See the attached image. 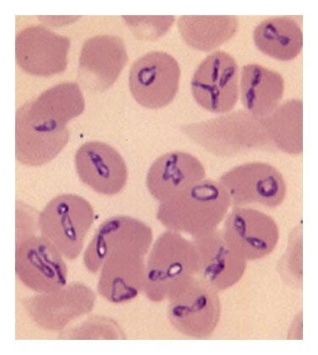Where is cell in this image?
I'll use <instances>...</instances> for the list:
<instances>
[{
    "mask_svg": "<svg viewBox=\"0 0 318 355\" xmlns=\"http://www.w3.org/2000/svg\"><path fill=\"white\" fill-rule=\"evenodd\" d=\"M180 33L188 45L210 51L233 37L238 28L233 17H183L178 19Z\"/></svg>",
    "mask_w": 318,
    "mask_h": 355,
    "instance_id": "22",
    "label": "cell"
},
{
    "mask_svg": "<svg viewBox=\"0 0 318 355\" xmlns=\"http://www.w3.org/2000/svg\"><path fill=\"white\" fill-rule=\"evenodd\" d=\"M58 339H124V331L115 320L93 317L74 329L62 331Z\"/></svg>",
    "mask_w": 318,
    "mask_h": 355,
    "instance_id": "24",
    "label": "cell"
},
{
    "mask_svg": "<svg viewBox=\"0 0 318 355\" xmlns=\"http://www.w3.org/2000/svg\"><path fill=\"white\" fill-rule=\"evenodd\" d=\"M253 39L261 52L282 61L294 60L303 45L301 26L292 17L265 19L255 29Z\"/></svg>",
    "mask_w": 318,
    "mask_h": 355,
    "instance_id": "21",
    "label": "cell"
},
{
    "mask_svg": "<svg viewBox=\"0 0 318 355\" xmlns=\"http://www.w3.org/2000/svg\"><path fill=\"white\" fill-rule=\"evenodd\" d=\"M80 85L65 82L47 89L19 107L15 119V156L23 165L41 166L52 162L69 139L67 123L84 112Z\"/></svg>",
    "mask_w": 318,
    "mask_h": 355,
    "instance_id": "1",
    "label": "cell"
},
{
    "mask_svg": "<svg viewBox=\"0 0 318 355\" xmlns=\"http://www.w3.org/2000/svg\"><path fill=\"white\" fill-rule=\"evenodd\" d=\"M219 182L228 194L231 206L260 205L277 208L285 201L287 187L276 167L262 162H250L223 174Z\"/></svg>",
    "mask_w": 318,
    "mask_h": 355,
    "instance_id": "8",
    "label": "cell"
},
{
    "mask_svg": "<svg viewBox=\"0 0 318 355\" xmlns=\"http://www.w3.org/2000/svg\"><path fill=\"white\" fill-rule=\"evenodd\" d=\"M206 180V170L195 156L170 152L152 164L147 177L149 192L156 200H169L190 187Z\"/></svg>",
    "mask_w": 318,
    "mask_h": 355,
    "instance_id": "19",
    "label": "cell"
},
{
    "mask_svg": "<svg viewBox=\"0 0 318 355\" xmlns=\"http://www.w3.org/2000/svg\"><path fill=\"white\" fill-rule=\"evenodd\" d=\"M192 96L213 113L229 112L239 98V69L230 54L217 51L199 66L191 82Z\"/></svg>",
    "mask_w": 318,
    "mask_h": 355,
    "instance_id": "10",
    "label": "cell"
},
{
    "mask_svg": "<svg viewBox=\"0 0 318 355\" xmlns=\"http://www.w3.org/2000/svg\"><path fill=\"white\" fill-rule=\"evenodd\" d=\"M69 48L68 37L35 26L17 34L15 57L19 68L27 73L47 77L65 71Z\"/></svg>",
    "mask_w": 318,
    "mask_h": 355,
    "instance_id": "14",
    "label": "cell"
},
{
    "mask_svg": "<svg viewBox=\"0 0 318 355\" xmlns=\"http://www.w3.org/2000/svg\"><path fill=\"white\" fill-rule=\"evenodd\" d=\"M96 295L85 284L73 282L48 294H37L22 300L31 318L40 329L64 330L69 322L90 313Z\"/></svg>",
    "mask_w": 318,
    "mask_h": 355,
    "instance_id": "12",
    "label": "cell"
},
{
    "mask_svg": "<svg viewBox=\"0 0 318 355\" xmlns=\"http://www.w3.org/2000/svg\"><path fill=\"white\" fill-rule=\"evenodd\" d=\"M192 237L199 254V279L219 292L234 286L242 279L246 261L226 243L221 230Z\"/></svg>",
    "mask_w": 318,
    "mask_h": 355,
    "instance_id": "17",
    "label": "cell"
},
{
    "mask_svg": "<svg viewBox=\"0 0 318 355\" xmlns=\"http://www.w3.org/2000/svg\"><path fill=\"white\" fill-rule=\"evenodd\" d=\"M230 208L221 183L203 180L160 202L156 218L170 231L195 236L217 229Z\"/></svg>",
    "mask_w": 318,
    "mask_h": 355,
    "instance_id": "2",
    "label": "cell"
},
{
    "mask_svg": "<svg viewBox=\"0 0 318 355\" xmlns=\"http://www.w3.org/2000/svg\"><path fill=\"white\" fill-rule=\"evenodd\" d=\"M58 248L44 236L19 238L15 272L19 280L38 294H48L65 287L68 269Z\"/></svg>",
    "mask_w": 318,
    "mask_h": 355,
    "instance_id": "7",
    "label": "cell"
},
{
    "mask_svg": "<svg viewBox=\"0 0 318 355\" xmlns=\"http://www.w3.org/2000/svg\"><path fill=\"white\" fill-rule=\"evenodd\" d=\"M95 220L92 206L76 194H62L51 200L38 217L41 235L69 260H76Z\"/></svg>",
    "mask_w": 318,
    "mask_h": 355,
    "instance_id": "4",
    "label": "cell"
},
{
    "mask_svg": "<svg viewBox=\"0 0 318 355\" xmlns=\"http://www.w3.org/2000/svg\"><path fill=\"white\" fill-rule=\"evenodd\" d=\"M241 97L247 112L265 119L276 110L285 92L281 73L258 64L244 66L242 72Z\"/></svg>",
    "mask_w": 318,
    "mask_h": 355,
    "instance_id": "20",
    "label": "cell"
},
{
    "mask_svg": "<svg viewBox=\"0 0 318 355\" xmlns=\"http://www.w3.org/2000/svg\"><path fill=\"white\" fill-rule=\"evenodd\" d=\"M128 60L126 46L119 37L101 35L82 46L78 79L86 89L104 92L115 83Z\"/></svg>",
    "mask_w": 318,
    "mask_h": 355,
    "instance_id": "15",
    "label": "cell"
},
{
    "mask_svg": "<svg viewBox=\"0 0 318 355\" xmlns=\"http://www.w3.org/2000/svg\"><path fill=\"white\" fill-rule=\"evenodd\" d=\"M100 272L97 291L102 298L113 304L131 302L144 290L145 256L129 250L112 252Z\"/></svg>",
    "mask_w": 318,
    "mask_h": 355,
    "instance_id": "18",
    "label": "cell"
},
{
    "mask_svg": "<svg viewBox=\"0 0 318 355\" xmlns=\"http://www.w3.org/2000/svg\"><path fill=\"white\" fill-rule=\"evenodd\" d=\"M135 36L145 40H155L166 33L174 17H124Z\"/></svg>",
    "mask_w": 318,
    "mask_h": 355,
    "instance_id": "25",
    "label": "cell"
},
{
    "mask_svg": "<svg viewBox=\"0 0 318 355\" xmlns=\"http://www.w3.org/2000/svg\"><path fill=\"white\" fill-rule=\"evenodd\" d=\"M78 178L95 192L113 196L126 185V162L115 148L101 142H87L74 156Z\"/></svg>",
    "mask_w": 318,
    "mask_h": 355,
    "instance_id": "16",
    "label": "cell"
},
{
    "mask_svg": "<svg viewBox=\"0 0 318 355\" xmlns=\"http://www.w3.org/2000/svg\"><path fill=\"white\" fill-rule=\"evenodd\" d=\"M270 141L290 155L302 153V101L292 99L262 119Z\"/></svg>",
    "mask_w": 318,
    "mask_h": 355,
    "instance_id": "23",
    "label": "cell"
},
{
    "mask_svg": "<svg viewBox=\"0 0 318 355\" xmlns=\"http://www.w3.org/2000/svg\"><path fill=\"white\" fill-rule=\"evenodd\" d=\"M183 132L212 154L231 156L265 146L270 139L262 120L247 112L184 127Z\"/></svg>",
    "mask_w": 318,
    "mask_h": 355,
    "instance_id": "5",
    "label": "cell"
},
{
    "mask_svg": "<svg viewBox=\"0 0 318 355\" xmlns=\"http://www.w3.org/2000/svg\"><path fill=\"white\" fill-rule=\"evenodd\" d=\"M152 243V230L144 222L123 216L109 218L97 228L86 248L85 266L92 274H97L110 253L129 250L147 256Z\"/></svg>",
    "mask_w": 318,
    "mask_h": 355,
    "instance_id": "13",
    "label": "cell"
},
{
    "mask_svg": "<svg viewBox=\"0 0 318 355\" xmlns=\"http://www.w3.org/2000/svg\"><path fill=\"white\" fill-rule=\"evenodd\" d=\"M221 232L226 243L246 262L268 257L280 240V229L272 217L246 207H233Z\"/></svg>",
    "mask_w": 318,
    "mask_h": 355,
    "instance_id": "11",
    "label": "cell"
},
{
    "mask_svg": "<svg viewBox=\"0 0 318 355\" xmlns=\"http://www.w3.org/2000/svg\"><path fill=\"white\" fill-rule=\"evenodd\" d=\"M169 300L168 318L180 334L195 339H207L221 319L219 291L194 277Z\"/></svg>",
    "mask_w": 318,
    "mask_h": 355,
    "instance_id": "6",
    "label": "cell"
},
{
    "mask_svg": "<svg viewBox=\"0 0 318 355\" xmlns=\"http://www.w3.org/2000/svg\"><path fill=\"white\" fill-rule=\"evenodd\" d=\"M181 70L175 58L164 52H151L137 60L129 71L133 98L148 109L167 106L178 92Z\"/></svg>",
    "mask_w": 318,
    "mask_h": 355,
    "instance_id": "9",
    "label": "cell"
},
{
    "mask_svg": "<svg viewBox=\"0 0 318 355\" xmlns=\"http://www.w3.org/2000/svg\"><path fill=\"white\" fill-rule=\"evenodd\" d=\"M149 252L143 291L153 302L170 299L197 276V250L181 233L170 230L163 232Z\"/></svg>",
    "mask_w": 318,
    "mask_h": 355,
    "instance_id": "3",
    "label": "cell"
}]
</instances>
